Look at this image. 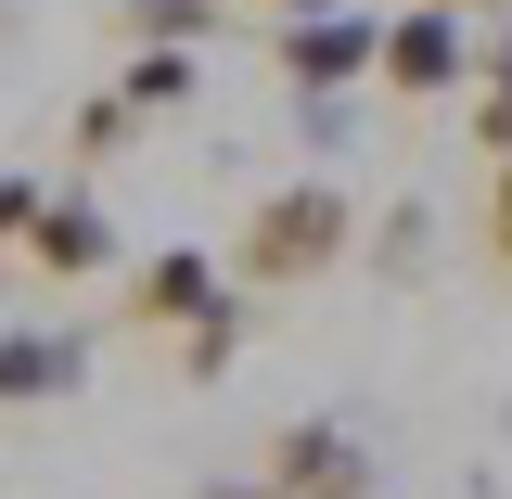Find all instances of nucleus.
Here are the masks:
<instances>
[{
  "label": "nucleus",
  "mask_w": 512,
  "mask_h": 499,
  "mask_svg": "<svg viewBox=\"0 0 512 499\" xmlns=\"http://www.w3.org/2000/svg\"><path fill=\"white\" fill-rule=\"evenodd\" d=\"M359 192L346 180H282V192H256V218L231 231V282L244 295H308V282H333L346 256H359Z\"/></svg>",
  "instance_id": "obj_1"
},
{
  "label": "nucleus",
  "mask_w": 512,
  "mask_h": 499,
  "mask_svg": "<svg viewBox=\"0 0 512 499\" xmlns=\"http://www.w3.org/2000/svg\"><path fill=\"white\" fill-rule=\"evenodd\" d=\"M269 64H282L295 103H346V90L384 64V13L346 0V13H308V26H269Z\"/></svg>",
  "instance_id": "obj_2"
},
{
  "label": "nucleus",
  "mask_w": 512,
  "mask_h": 499,
  "mask_svg": "<svg viewBox=\"0 0 512 499\" xmlns=\"http://www.w3.org/2000/svg\"><path fill=\"white\" fill-rule=\"evenodd\" d=\"M372 90H397V103H448V90H474V26H461L448 0L384 13V64H372Z\"/></svg>",
  "instance_id": "obj_3"
},
{
  "label": "nucleus",
  "mask_w": 512,
  "mask_h": 499,
  "mask_svg": "<svg viewBox=\"0 0 512 499\" xmlns=\"http://www.w3.org/2000/svg\"><path fill=\"white\" fill-rule=\"evenodd\" d=\"M256 474H269L282 499H372V448L346 436L333 410H308V423H282V436H269Z\"/></svg>",
  "instance_id": "obj_4"
},
{
  "label": "nucleus",
  "mask_w": 512,
  "mask_h": 499,
  "mask_svg": "<svg viewBox=\"0 0 512 499\" xmlns=\"http://www.w3.org/2000/svg\"><path fill=\"white\" fill-rule=\"evenodd\" d=\"M231 295V269L218 256H192V244H154L141 269H128V333H192V320Z\"/></svg>",
  "instance_id": "obj_5"
},
{
  "label": "nucleus",
  "mask_w": 512,
  "mask_h": 499,
  "mask_svg": "<svg viewBox=\"0 0 512 499\" xmlns=\"http://www.w3.org/2000/svg\"><path fill=\"white\" fill-rule=\"evenodd\" d=\"M77 384H90V333L0 320V410H39V397H77Z\"/></svg>",
  "instance_id": "obj_6"
},
{
  "label": "nucleus",
  "mask_w": 512,
  "mask_h": 499,
  "mask_svg": "<svg viewBox=\"0 0 512 499\" xmlns=\"http://www.w3.org/2000/svg\"><path fill=\"white\" fill-rule=\"evenodd\" d=\"M26 269H39V282H103V269H116V218H103L90 192H39Z\"/></svg>",
  "instance_id": "obj_7"
},
{
  "label": "nucleus",
  "mask_w": 512,
  "mask_h": 499,
  "mask_svg": "<svg viewBox=\"0 0 512 499\" xmlns=\"http://www.w3.org/2000/svg\"><path fill=\"white\" fill-rule=\"evenodd\" d=\"M461 128H474L487 154H512V26L474 39V103H461Z\"/></svg>",
  "instance_id": "obj_8"
},
{
  "label": "nucleus",
  "mask_w": 512,
  "mask_h": 499,
  "mask_svg": "<svg viewBox=\"0 0 512 499\" xmlns=\"http://www.w3.org/2000/svg\"><path fill=\"white\" fill-rule=\"evenodd\" d=\"M244 333H256V295L231 282V295H218V308H205V320L180 333V372H192V384H218L231 359H244Z\"/></svg>",
  "instance_id": "obj_9"
},
{
  "label": "nucleus",
  "mask_w": 512,
  "mask_h": 499,
  "mask_svg": "<svg viewBox=\"0 0 512 499\" xmlns=\"http://www.w3.org/2000/svg\"><path fill=\"white\" fill-rule=\"evenodd\" d=\"M116 103H128V116H167V103H192V52H154V39H141V52H128V77H116Z\"/></svg>",
  "instance_id": "obj_10"
},
{
  "label": "nucleus",
  "mask_w": 512,
  "mask_h": 499,
  "mask_svg": "<svg viewBox=\"0 0 512 499\" xmlns=\"http://www.w3.org/2000/svg\"><path fill=\"white\" fill-rule=\"evenodd\" d=\"M205 26H231V0H128V39H154V52H192Z\"/></svg>",
  "instance_id": "obj_11"
},
{
  "label": "nucleus",
  "mask_w": 512,
  "mask_h": 499,
  "mask_svg": "<svg viewBox=\"0 0 512 499\" xmlns=\"http://www.w3.org/2000/svg\"><path fill=\"white\" fill-rule=\"evenodd\" d=\"M128 141H141V116H128L116 90H103V103H77V167H116Z\"/></svg>",
  "instance_id": "obj_12"
},
{
  "label": "nucleus",
  "mask_w": 512,
  "mask_h": 499,
  "mask_svg": "<svg viewBox=\"0 0 512 499\" xmlns=\"http://www.w3.org/2000/svg\"><path fill=\"white\" fill-rule=\"evenodd\" d=\"M423 231H436L423 205H397V218L372 231V269H384V282H423Z\"/></svg>",
  "instance_id": "obj_13"
},
{
  "label": "nucleus",
  "mask_w": 512,
  "mask_h": 499,
  "mask_svg": "<svg viewBox=\"0 0 512 499\" xmlns=\"http://www.w3.org/2000/svg\"><path fill=\"white\" fill-rule=\"evenodd\" d=\"M39 192H52V180H26V167H0V256H26V231H39Z\"/></svg>",
  "instance_id": "obj_14"
},
{
  "label": "nucleus",
  "mask_w": 512,
  "mask_h": 499,
  "mask_svg": "<svg viewBox=\"0 0 512 499\" xmlns=\"http://www.w3.org/2000/svg\"><path fill=\"white\" fill-rule=\"evenodd\" d=\"M487 256L512 269V154H500V180H487Z\"/></svg>",
  "instance_id": "obj_15"
},
{
  "label": "nucleus",
  "mask_w": 512,
  "mask_h": 499,
  "mask_svg": "<svg viewBox=\"0 0 512 499\" xmlns=\"http://www.w3.org/2000/svg\"><path fill=\"white\" fill-rule=\"evenodd\" d=\"M192 499H282V487H269V474H205Z\"/></svg>",
  "instance_id": "obj_16"
},
{
  "label": "nucleus",
  "mask_w": 512,
  "mask_h": 499,
  "mask_svg": "<svg viewBox=\"0 0 512 499\" xmlns=\"http://www.w3.org/2000/svg\"><path fill=\"white\" fill-rule=\"evenodd\" d=\"M269 26H308V13H346V0H256Z\"/></svg>",
  "instance_id": "obj_17"
},
{
  "label": "nucleus",
  "mask_w": 512,
  "mask_h": 499,
  "mask_svg": "<svg viewBox=\"0 0 512 499\" xmlns=\"http://www.w3.org/2000/svg\"><path fill=\"white\" fill-rule=\"evenodd\" d=\"M448 13H512V0H448Z\"/></svg>",
  "instance_id": "obj_18"
}]
</instances>
